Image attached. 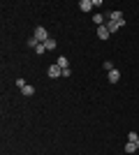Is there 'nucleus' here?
Listing matches in <instances>:
<instances>
[{
    "label": "nucleus",
    "instance_id": "obj_1",
    "mask_svg": "<svg viewBox=\"0 0 139 155\" xmlns=\"http://www.w3.org/2000/svg\"><path fill=\"white\" fill-rule=\"evenodd\" d=\"M33 37L37 39L40 44H44L46 39H49V32H46V28H44V26H37V28H35V32H33Z\"/></svg>",
    "mask_w": 139,
    "mask_h": 155
},
{
    "label": "nucleus",
    "instance_id": "obj_2",
    "mask_svg": "<svg viewBox=\"0 0 139 155\" xmlns=\"http://www.w3.org/2000/svg\"><path fill=\"white\" fill-rule=\"evenodd\" d=\"M104 26H107V30H109V32H116V30H121V28L125 26V21H118V23H116V21H107Z\"/></svg>",
    "mask_w": 139,
    "mask_h": 155
},
{
    "label": "nucleus",
    "instance_id": "obj_3",
    "mask_svg": "<svg viewBox=\"0 0 139 155\" xmlns=\"http://www.w3.org/2000/svg\"><path fill=\"white\" fill-rule=\"evenodd\" d=\"M46 74H49V77H51V79H58V77H63V70H60L58 65L53 63L51 67H49V70H46Z\"/></svg>",
    "mask_w": 139,
    "mask_h": 155
},
{
    "label": "nucleus",
    "instance_id": "obj_4",
    "mask_svg": "<svg viewBox=\"0 0 139 155\" xmlns=\"http://www.w3.org/2000/svg\"><path fill=\"white\" fill-rule=\"evenodd\" d=\"M104 16H107V21H116V23H118V21H125L123 12H107Z\"/></svg>",
    "mask_w": 139,
    "mask_h": 155
},
{
    "label": "nucleus",
    "instance_id": "obj_5",
    "mask_svg": "<svg viewBox=\"0 0 139 155\" xmlns=\"http://www.w3.org/2000/svg\"><path fill=\"white\" fill-rule=\"evenodd\" d=\"M107 79H109V84H116V81H121V72L114 67L111 72H107Z\"/></svg>",
    "mask_w": 139,
    "mask_h": 155
},
{
    "label": "nucleus",
    "instance_id": "obj_6",
    "mask_svg": "<svg viewBox=\"0 0 139 155\" xmlns=\"http://www.w3.org/2000/svg\"><path fill=\"white\" fill-rule=\"evenodd\" d=\"M79 9H81V12H91V9H93V0H81Z\"/></svg>",
    "mask_w": 139,
    "mask_h": 155
},
{
    "label": "nucleus",
    "instance_id": "obj_7",
    "mask_svg": "<svg viewBox=\"0 0 139 155\" xmlns=\"http://www.w3.org/2000/svg\"><path fill=\"white\" fill-rule=\"evenodd\" d=\"M21 93H23V95H26V97H33V95H35V86L26 84V86H23V88H21Z\"/></svg>",
    "mask_w": 139,
    "mask_h": 155
},
{
    "label": "nucleus",
    "instance_id": "obj_8",
    "mask_svg": "<svg viewBox=\"0 0 139 155\" xmlns=\"http://www.w3.org/2000/svg\"><path fill=\"white\" fill-rule=\"evenodd\" d=\"M109 35H111V32L107 30V26H98V37H100V39H107Z\"/></svg>",
    "mask_w": 139,
    "mask_h": 155
},
{
    "label": "nucleus",
    "instance_id": "obj_9",
    "mask_svg": "<svg viewBox=\"0 0 139 155\" xmlns=\"http://www.w3.org/2000/svg\"><path fill=\"white\" fill-rule=\"evenodd\" d=\"M56 65H58L60 70H67V67H70V60H67V58H65V56H60V58H58V60H56Z\"/></svg>",
    "mask_w": 139,
    "mask_h": 155
},
{
    "label": "nucleus",
    "instance_id": "obj_10",
    "mask_svg": "<svg viewBox=\"0 0 139 155\" xmlns=\"http://www.w3.org/2000/svg\"><path fill=\"white\" fill-rule=\"evenodd\" d=\"M104 21H107L104 14H95V16H93V23H95V26H104Z\"/></svg>",
    "mask_w": 139,
    "mask_h": 155
},
{
    "label": "nucleus",
    "instance_id": "obj_11",
    "mask_svg": "<svg viewBox=\"0 0 139 155\" xmlns=\"http://www.w3.org/2000/svg\"><path fill=\"white\" fill-rule=\"evenodd\" d=\"M127 141L134 143V146L139 148V134H137V132H130V134H127Z\"/></svg>",
    "mask_w": 139,
    "mask_h": 155
},
{
    "label": "nucleus",
    "instance_id": "obj_12",
    "mask_svg": "<svg viewBox=\"0 0 139 155\" xmlns=\"http://www.w3.org/2000/svg\"><path fill=\"white\" fill-rule=\"evenodd\" d=\"M44 46H46V51H53V49H56L58 44H56V39H53V37H49V39L44 42Z\"/></svg>",
    "mask_w": 139,
    "mask_h": 155
},
{
    "label": "nucleus",
    "instance_id": "obj_13",
    "mask_svg": "<svg viewBox=\"0 0 139 155\" xmlns=\"http://www.w3.org/2000/svg\"><path fill=\"white\" fill-rule=\"evenodd\" d=\"M134 150H139V148L134 146V143H130V141H127V143H125V153H134Z\"/></svg>",
    "mask_w": 139,
    "mask_h": 155
},
{
    "label": "nucleus",
    "instance_id": "obj_14",
    "mask_svg": "<svg viewBox=\"0 0 139 155\" xmlns=\"http://www.w3.org/2000/svg\"><path fill=\"white\" fill-rule=\"evenodd\" d=\"M102 67H104L107 72H111V70H114V63H111V60H104V63H102Z\"/></svg>",
    "mask_w": 139,
    "mask_h": 155
},
{
    "label": "nucleus",
    "instance_id": "obj_15",
    "mask_svg": "<svg viewBox=\"0 0 139 155\" xmlns=\"http://www.w3.org/2000/svg\"><path fill=\"white\" fill-rule=\"evenodd\" d=\"M44 51H46V46H44V44H37V46H35V53H40V56H42Z\"/></svg>",
    "mask_w": 139,
    "mask_h": 155
},
{
    "label": "nucleus",
    "instance_id": "obj_16",
    "mask_svg": "<svg viewBox=\"0 0 139 155\" xmlns=\"http://www.w3.org/2000/svg\"><path fill=\"white\" fill-rule=\"evenodd\" d=\"M26 44H28V46H33V49H35V46L40 44V42H37V39H35V37H30V39H28V42H26Z\"/></svg>",
    "mask_w": 139,
    "mask_h": 155
}]
</instances>
